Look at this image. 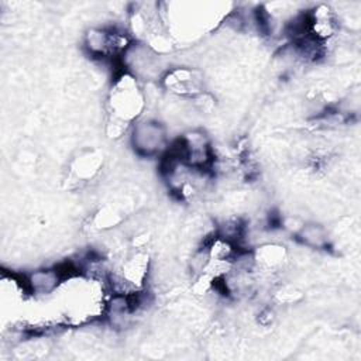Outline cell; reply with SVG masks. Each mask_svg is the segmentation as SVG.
I'll list each match as a JSON object with an SVG mask.
<instances>
[{
	"label": "cell",
	"mask_w": 361,
	"mask_h": 361,
	"mask_svg": "<svg viewBox=\"0 0 361 361\" xmlns=\"http://www.w3.org/2000/svg\"><path fill=\"white\" fill-rule=\"evenodd\" d=\"M162 83L172 93H176L179 96H188L192 99L200 94L203 90V79L200 78V75L196 71L186 68H175L172 71H168L162 76Z\"/></svg>",
	"instance_id": "obj_2"
},
{
	"label": "cell",
	"mask_w": 361,
	"mask_h": 361,
	"mask_svg": "<svg viewBox=\"0 0 361 361\" xmlns=\"http://www.w3.org/2000/svg\"><path fill=\"white\" fill-rule=\"evenodd\" d=\"M166 131L164 126L154 120L137 121L131 126V144L142 157L159 154L165 148Z\"/></svg>",
	"instance_id": "obj_1"
},
{
	"label": "cell",
	"mask_w": 361,
	"mask_h": 361,
	"mask_svg": "<svg viewBox=\"0 0 361 361\" xmlns=\"http://www.w3.org/2000/svg\"><path fill=\"white\" fill-rule=\"evenodd\" d=\"M298 240L312 248H323L327 244V233L319 224H303L296 233Z\"/></svg>",
	"instance_id": "obj_3"
}]
</instances>
